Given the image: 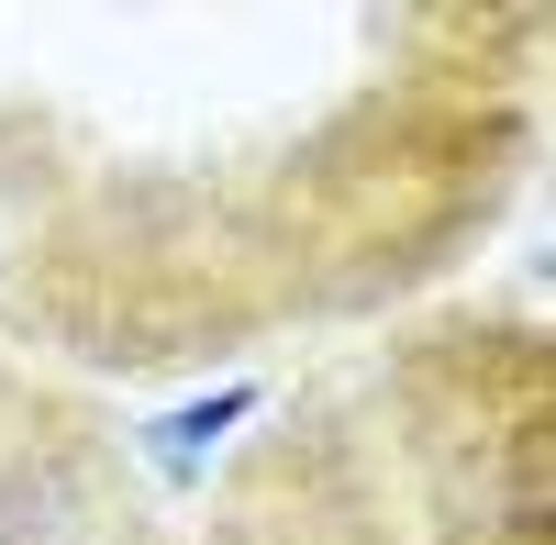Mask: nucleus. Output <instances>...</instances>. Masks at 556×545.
<instances>
[{
    "mask_svg": "<svg viewBox=\"0 0 556 545\" xmlns=\"http://www.w3.org/2000/svg\"><path fill=\"white\" fill-rule=\"evenodd\" d=\"M212 545H545V334L434 324L235 468Z\"/></svg>",
    "mask_w": 556,
    "mask_h": 545,
    "instance_id": "f257e3e1",
    "label": "nucleus"
}]
</instances>
